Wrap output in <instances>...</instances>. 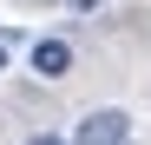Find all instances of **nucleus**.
<instances>
[{
  "instance_id": "4",
  "label": "nucleus",
  "mask_w": 151,
  "mask_h": 145,
  "mask_svg": "<svg viewBox=\"0 0 151 145\" xmlns=\"http://www.w3.org/2000/svg\"><path fill=\"white\" fill-rule=\"evenodd\" d=\"M27 145H72V138H53V132H33Z\"/></svg>"
},
{
  "instance_id": "3",
  "label": "nucleus",
  "mask_w": 151,
  "mask_h": 145,
  "mask_svg": "<svg viewBox=\"0 0 151 145\" xmlns=\"http://www.w3.org/2000/svg\"><path fill=\"white\" fill-rule=\"evenodd\" d=\"M66 7H72V13H99L105 0H66Z\"/></svg>"
},
{
  "instance_id": "1",
  "label": "nucleus",
  "mask_w": 151,
  "mask_h": 145,
  "mask_svg": "<svg viewBox=\"0 0 151 145\" xmlns=\"http://www.w3.org/2000/svg\"><path fill=\"white\" fill-rule=\"evenodd\" d=\"M132 138V119H125L118 106H99L79 119V132H72V145H125Z\"/></svg>"
},
{
  "instance_id": "2",
  "label": "nucleus",
  "mask_w": 151,
  "mask_h": 145,
  "mask_svg": "<svg viewBox=\"0 0 151 145\" xmlns=\"http://www.w3.org/2000/svg\"><path fill=\"white\" fill-rule=\"evenodd\" d=\"M33 72H40V79H66V72H72V40H33Z\"/></svg>"
},
{
  "instance_id": "5",
  "label": "nucleus",
  "mask_w": 151,
  "mask_h": 145,
  "mask_svg": "<svg viewBox=\"0 0 151 145\" xmlns=\"http://www.w3.org/2000/svg\"><path fill=\"white\" fill-rule=\"evenodd\" d=\"M125 145H132V138H125Z\"/></svg>"
}]
</instances>
